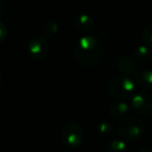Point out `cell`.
Returning a JSON list of instances; mask_svg holds the SVG:
<instances>
[{"label":"cell","mask_w":152,"mask_h":152,"mask_svg":"<svg viewBox=\"0 0 152 152\" xmlns=\"http://www.w3.org/2000/svg\"><path fill=\"white\" fill-rule=\"evenodd\" d=\"M74 25L80 31H90L94 27V20L88 13H79L74 17Z\"/></svg>","instance_id":"ba28073f"},{"label":"cell","mask_w":152,"mask_h":152,"mask_svg":"<svg viewBox=\"0 0 152 152\" xmlns=\"http://www.w3.org/2000/svg\"><path fill=\"white\" fill-rule=\"evenodd\" d=\"M59 28V24L58 22L55 19H48L43 25V32H44L45 37H50V36H54L57 32Z\"/></svg>","instance_id":"7c38bea8"},{"label":"cell","mask_w":152,"mask_h":152,"mask_svg":"<svg viewBox=\"0 0 152 152\" xmlns=\"http://www.w3.org/2000/svg\"><path fill=\"white\" fill-rule=\"evenodd\" d=\"M128 147L124 140L115 139L108 144V152H127Z\"/></svg>","instance_id":"4fadbf2b"},{"label":"cell","mask_w":152,"mask_h":152,"mask_svg":"<svg viewBox=\"0 0 152 152\" xmlns=\"http://www.w3.org/2000/svg\"><path fill=\"white\" fill-rule=\"evenodd\" d=\"M7 12V4L5 1L3 0H0V17L3 16Z\"/></svg>","instance_id":"e0dca14e"},{"label":"cell","mask_w":152,"mask_h":152,"mask_svg":"<svg viewBox=\"0 0 152 152\" xmlns=\"http://www.w3.org/2000/svg\"><path fill=\"white\" fill-rule=\"evenodd\" d=\"M137 152H152V149L149 147H141L137 150Z\"/></svg>","instance_id":"ac0fdd59"},{"label":"cell","mask_w":152,"mask_h":152,"mask_svg":"<svg viewBox=\"0 0 152 152\" xmlns=\"http://www.w3.org/2000/svg\"><path fill=\"white\" fill-rule=\"evenodd\" d=\"M142 37H143L144 42L148 46H152V22L148 23L143 28V32H142Z\"/></svg>","instance_id":"9a60e30c"},{"label":"cell","mask_w":152,"mask_h":152,"mask_svg":"<svg viewBox=\"0 0 152 152\" xmlns=\"http://www.w3.org/2000/svg\"><path fill=\"white\" fill-rule=\"evenodd\" d=\"M2 81H3V77H2V74L0 72V86L2 85Z\"/></svg>","instance_id":"d6986e66"},{"label":"cell","mask_w":152,"mask_h":152,"mask_svg":"<svg viewBox=\"0 0 152 152\" xmlns=\"http://www.w3.org/2000/svg\"><path fill=\"white\" fill-rule=\"evenodd\" d=\"M74 54L81 65L91 67L102 61L104 56V46L97 38L91 34H85L76 42Z\"/></svg>","instance_id":"6da1fadb"},{"label":"cell","mask_w":152,"mask_h":152,"mask_svg":"<svg viewBox=\"0 0 152 152\" xmlns=\"http://www.w3.org/2000/svg\"><path fill=\"white\" fill-rule=\"evenodd\" d=\"M145 129L143 120L139 117L128 116L122 119L118 127L119 135L124 141H133L141 137Z\"/></svg>","instance_id":"3957f363"},{"label":"cell","mask_w":152,"mask_h":152,"mask_svg":"<svg viewBox=\"0 0 152 152\" xmlns=\"http://www.w3.org/2000/svg\"><path fill=\"white\" fill-rule=\"evenodd\" d=\"M117 67L121 71V73L130 76L133 74H137L139 70L137 61L128 54H120L117 57Z\"/></svg>","instance_id":"52a82bcc"},{"label":"cell","mask_w":152,"mask_h":152,"mask_svg":"<svg viewBox=\"0 0 152 152\" xmlns=\"http://www.w3.org/2000/svg\"><path fill=\"white\" fill-rule=\"evenodd\" d=\"M7 36V27L4 24V22L0 20V42L3 41Z\"/></svg>","instance_id":"2e32d148"},{"label":"cell","mask_w":152,"mask_h":152,"mask_svg":"<svg viewBox=\"0 0 152 152\" xmlns=\"http://www.w3.org/2000/svg\"><path fill=\"white\" fill-rule=\"evenodd\" d=\"M27 50L30 57L34 61H42L47 56L49 51V43L44 34H34L27 44Z\"/></svg>","instance_id":"5b68a950"},{"label":"cell","mask_w":152,"mask_h":152,"mask_svg":"<svg viewBox=\"0 0 152 152\" xmlns=\"http://www.w3.org/2000/svg\"><path fill=\"white\" fill-rule=\"evenodd\" d=\"M135 80L139 87L145 92L152 90V69H143L137 72Z\"/></svg>","instance_id":"30bf717a"},{"label":"cell","mask_w":152,"mask_h":152,"mask_svg":"<svg viewBox=\"0 0 152 152\" xmlns=\"http://www.w3.org/2000/svg\"><path fill=\"white\" fill-rule=\"evenodd\" d=\"M134 80L130 75L117 73L108 79L107 90L110 95L116 100H125L134 91Z\"/></svg>","instance_id":"7a4b0ae2"},{"label":"cell","mask_w":152,"mask_h":152,"mask_svg":"<svg viewBox=\"0 0 152 152\" xmlns=\"http://www.w3.org/2000/svg\"><path fill=\"white\" fill-rule=\"evenodd\" d=\"M113 129H114V125L110 122V121H106V120H103V121H100V122L97 123L96 125V130L97 132L99 133L100 135H106L110 134L113 132Z\"/></svg>","instance_id":"5bb4252c"},{"label":"cell","mask_w":152,"mask_h":152,"mask_svg":"<svg viewBox=\"0 0 152 152\" xmlns=\"http://www.w3.org/2000/svg\"><path fill=\"white\" fill-rule=\"evenodd\" d=\"M134 55L137 57V59H139V61H147L149 59H151L152 57L151 48L146 44H140L134 49Z\"/></svg>","instance_id":"8fae6325"},{"label":"cell","mask_w":152,"mask_h":152,"mask_svg":"<svg viewBox=\"0 0 152 152\" xmlns=\"http://www.w3.org/2000/svg\"><path fill=\"white\" fill-rule=\"evenodd\" d=\"M131 105L140 116H149L152 114V95L148 92H137L131 98Z\"/></svg>","instance_id":"8992f818"},{"label":"cell","mask_w":152,"mask_h":152,"mask_svg":"<svg viewBox=\"0 0 152 152\" xmlns=\"http://www.w3.org/2000/svg\"><path fill=\"white\" fill-rule=\"evenodd\" d=\"M130 106L125 100H117L110 106V114L113 118L116 119H124L126 115L129 113Z\"/></svg>","instance_id":"9c48e42d"},{"label":"cell","mask_w":152,"mask_h":152,"mask_svg":"<svg viewBox=\"0 0 152 152\" xmlns=\"http://www.w3.org/2000/svg\"><path fill=\"white\" fill-rule=\"evenodd\" d=\"M63 142L69 147H76L85 139V130L79 123L67 122L63 125L61 130Z\"/></svg>","instance_id":"277c9868"}]
</instances>
